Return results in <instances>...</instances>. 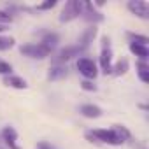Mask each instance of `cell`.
I'll list each match as a JSON object with an SVG mask.
<instances>
[{
  "label": "cell",
  "mask_w": 149,
  "mask_h": 149,
  "mask_svg": "<svg viewBox=\"0 0 149 149\" xmlns=\"http://www.w3.org/2000/svg\"><path fill=\"white\" fill-rule=\"evenodd\" d=\"M98 144H109V146H121L125 144L118 135L116 132L111 128V130H105V128H95V130H90L88 132Z\"/></svg>",
  "instance_id": "1"
},
{
  "label": "cell",
  "mask_w": 149,
  "mask_h": 149,
  "mask_svg": "<svg viewBox=\"0 0 149 149\" xmlns=\"http://www.w3.org/2000/svg\"><path fill=\"white\" fill-rule=\"evenodd\" d=\"M83 9H84V2H81V0H68L61 9L60 21L67 23V21H72V19L79 18V14H83Z\"/></svg>",
  "instance_id": "2"
},
{
  "label": "cell",
  "mask_w": 149,
  "mask_h": 149,
  "mask_svg": "<svg viewBox=\"0 0 149 149\" xmlns=\"http://www.w3.org/2000/svg\"><path fill=\"white\" fill-rule=\"evenodd\" d=\"M100 65L102 72L112 74V49H111V40L109 37H102V51H100Z\"/></svg>",
  "instance_id": "3"
},
{
  "label": "cell",
  "mask_w": 149,
  "mask_h": 149,
  "mask_svg": "<svg viewBox=\"0 0 149 149\" xmlns=\"http://www.w3.org/2000/svg\"><path fill=\"white\" fill-rule=\"evenodd\" d=\"M19 51H21V54H25V56H28V58H33V60H44V58H47V56L51 54V51L46 49L40 42L21 46Z\"/></svg>",
  "instance_id": "4"
},
{
  "label": "cell",
  "mask_w": 149,
  "mask_h": 149,
  "mask_svg": "<svg viewBox=\"0 0 149 149\" xmlns=\"http://www.w3.org/2000/svg\"><path fill=\"white\" fill-rule=\"evenodd\" d=\"M77 70L86 77V81H88V79H95V77L98 76L97 63H95L93 60H90V58H79V61H77Z\"/></svg>",
  "instance_id": "5"
},
{
  "label": "cell",
  "mask_w": 149,
  "mask_h": 149,
  "mask_svg": "<svg viewBox=\"0 0 149 149\" xmlns=\"http://www.w3.org/2000/svg\"><path fill=\"white\" fill-rule=\"evenodd\" d=\"M128 11L133 13L135 16L142 18V19H147L149 18V4L144 2V0H130V2L126 4Z\"/></svg>",
  "instance_id": "6"
},
{
  "label": "cell",
  "mask_w": 149,
  "mask_h": 149,
  "mask_svg": "<svg viewBox=\"0 0 149 149\" xmlns=\"http://www.w3.org/2000/svg\"><path fill=\"white\" fill-rule=\"evenodd\" d=\"M81 51H83V49H81L79 46H67V47H63V49L54 56V65H61L63 61H68V60L74 58V56H79Z\"/></svg>",
  "instance_id": "7"
},
{
  "label": "cell",
  "mask_w": 149,
  "mask_h": 149,
  "mask_svg": "<svg viewBox=\"0 0 149 149\" xmlns=\"http://www.w3.org/2000/svg\"><path fill=\"white\" fill-rule=\"evenodd\" d=\"M2 137H4L6 144L9 146V149H19L18 144H16V140H18V132H16L13 126H6V128L2 130Z\"/></svg>",
  "instance_id": "8"
},
{
  "label": "cell",
  "mask_w": 149,
  "mask_h": 149,
  "mask_svg": "<svg viewBox=\"0 0 149 149\" xmlns=\"http://www.w3.org/2000/svg\"><path fill=\"white\" fill-rule=\"evenodd\" d=\"M4 84L9 88H16V90H26V81L18 77V76H4Z\"/></svg>",
  "instance_id": "9"
},
{
  "label": "cell",
  "mask_w": 149,
  "mask_h": 149,
  "mask_svg": "<svg viewBox=\"0 0 149 149\" xmlns=\"http://www.w3.org/2000/svg\"><path fill=\"white\" fill-rule=\"evenodd\" d=\"M79 111H81V114H83L84 118H91V119L102 116V109H100L98 105H93V104H84V105H81Z\"/></svg>",
  "instance_id": "10"
},
{
  "label": "cell",
  "mask_w": 149,
  "mask_h": 149,
  "mask_svg": "<svg viewBox=\"0 0 149 149\" xmlns=\"http://www.w3.org/2000/svg\"><path fill=\"white\" fill-rule=\"evenodd\" d=\"M67 76V67L65 65H53L47 72V79L49 81H58Z\"/></svg>",
  "instance_id": "11"
},
{
  "label": "cell",
  "mask_w": 149,
  "mask_h": 149,
  "mask_svg": "<svg viewBox=\"0 0 149 149\" xmlns=\"http://www.w3.org/2000/svg\"><path fill=\"white\" fill-rule=\"evenodd\" d=\"M95 33H97V28H95V26H90V28H88V30L84 32V35L81 37V40H79V44H77V46H79V47H81V49L84 51V49H86V47L90 46V42L93 40Z\"/></svg>",
  "instance_id": "12"
},
{
  "label": "cell",
  "mask_w": 149,
  "mask_h": 149,
  "mask_svg": "<svg viewBox=\"0 0 149 149\" xmlns=\"http://www.w3.org/2000/svg\"><path fill=\"white\" fill-rule=\"evenodd\" d=\"M58 35L56 33H46L44 37H42V40H40V44L46 47V49H49V51H53L56 46H58Z\"/></svg>",
  "instance_id": "13"
},
{
  "label": "cell",
  "mask_w": 149,
  "mask_h": 149,
  "mask_svg": "<svg viewBox=\"0 0 149 149\" xmlns=\"http://www.w3.org/2000/svg\"><path fill=\"white\" fill-rule=\"evenodd\" d=\"M130 51L140 58V61H146L147 56H149V51H147V46H140V44H132L130 42Z\"/></svg>",
  "instance_id": "14"
},
{
  "label": "cell",
  "mask_w": 149,
  "mask_h": 149,
  "mask_svg": "<svg viewBox=\"0 0 149 149\" xmlns=\"http://www.w3.org/2000/svg\"><path fill=\"white\" fill-rule=\"evenodd\" d=\"M126 37L132 40V44H140V46H147V42H149V39L146 37V35H139V33H132V32H128L126 33Z\"/></svg>",
  "instance_id": "15"
},
{
  "label": "cell",
  "mask_w": 149,
  "mask_h": 149,
  "mask_svg": "<svg viewBox=\"0 0 149 149\" xmlns=\"http://www.w3.org/2000/svg\"><path fill=\"white\" fill-rule=\"evenodd\" d=\"M126 70H128V61L123 58V60H119L114 67H112V74H116V76H123V74H126Z\"/></svg>",
  "instance_id": "16"
},
{
  "label": "cell",
  "mask_w": 149,
  "mask_h": 149,
  "mask_svg": "<svg viewBox=\"0 0 149 149\" xmlns=\"http://www.w3.org/2000/svg\"><path fill=\"white\" fill-rule=\"evenodd\" d=\"M14 39L13 37H4V35H0V51H7L14 46Z\"/></svg>",
  "instance_id": "17"
},
{
  "label": "cell",
  "mask_w": 149,
  "mask_h": 149,
  "mask_svg": "<svg viewBox=\"0 0 149 149\" xmlns=\"http://www.w3.org/2000/svg\"><path fill=\"white\" fill-rule=\"evenodd\" d=\"M112 130H114V132H116V135H118V137H119V139H121V140H123V142H125V140H128V139H130V132H128V130H126V128H125V126H119V125H116V126H114V128H112Z\"/></svg>",
  "instance_id": "18"
},
{
  "label": "cell",
  "mask_w": 149,
  "mask_h": 149,
  "mask_svg": "<svg viewBox=\"0 0 149 149\" xmlns=\"http://www.w3.org/2000/svg\"><path fill=\"white\" fill-rule=\"evenodd\" d=\"M58 2L56 0H47V2H42V4H37V11H47V9H53Z\"/></svg>",
  "instance_id": "19"
},
{
  "label": "cell",
  "mask_w": 149,
  "mask_h": 149,
  "mask_svg": "<svg viewBox=\"0 0 149 149\" xmlns=\"http://www.w3.org/2000/svg\"><path fill=\"white\" fill-rule=\"evenodd\" d=\"M11 72H13V67L0 60V74H2V76H11Z\"/></svg>",
  "instance_id": "20"
},
{
  "label": "cell",
  "mask_w": 149,
  "mask_h": 149,
  "mask_svg": "<svg viewBox=\"0 0 149 149\" xmlns=\"http://www.w3.org/2000/svg\"><path fill=\"white\" fill-rule=\"evenodd\" d=\"M13 21V16L9 14V13H6V11H0V23L2 25H6V23H11Z\"/></svg>",
  "instance_id": "21"
},
{
  "label": "cell",
  "mask_w": 149,
  "mask_h": 149,
  "mask_svg": "<svg viewBox=\"0 0 149 149\" xmlns=\"http://www.w3.org/2000/svg\"><path fill=\"white\" fill-rule=\"evenodd\" d=\"M81 88L86 90V91H97V86H95L91 81H83V83H81Z\"/></svg>",
  "instance_id": "22"
},
{
  "label": "cell",
  "mask_w": 149,
  "mask_h": 149,
  "mask_svg": "<svg viewBox=\"0 0 149 149\" xmlns=\"http://www.w3.org/2000/svg\"><path fill=\"white\" fill-rule=\"evenodd\" d=\"M139 77L142 83H149V70H139Z\"/></svg>",
  "instance_id": "23"
},
{
  "label": "cell",
  "mask_w": 149,
  "mask_h": 149,
  "mask_svg": "<svg viewBox=\"0 0 149 149\" xmlns=\"http://www.w3.org/2000/svg\"><path fill=\"white\" fill-rule=\"evenodd\" d=\"M7 30V25H2V23H0V32H6Z\"/></svg>",
  "instance_id": "24"
}]
</instances>
